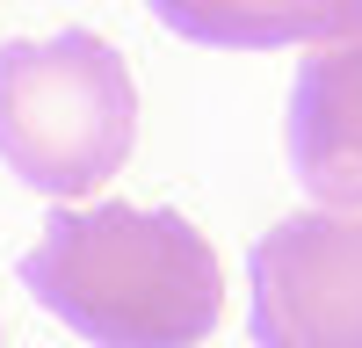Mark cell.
Wrapping results in <instances>:
<instances>
[{"label":"cell","instance_id":"6da1fadb","mask_svg":"<svg viewBox=\"0 0 362 348\" xmlns=\"http://www.w3.org/2000/svg\"><path fill=\"white\" fill-rule=\"evenodd\" d=\"M22 283L95 348H196L225 312V269L181 211L66 203L22 254Z\"/></svg>","mask_w":362,"mask_h":348},{"label":"cell","instance_id":"5b68a950","mask_svg":"<svg viewBox=\"0 0 362 348\" xmlns=\"http://www.w3.org/2000/svg\"><path fill=\"white\" fill-rule=\"evenodd\" d=\"M153 15L189 44L276 51V44H326L362 29V0H153Z\"/></svg>","mask_w":362,"mask_h":348},{"label":"cell","instance_id":"3957f363","mask_svg":"<svg viewBox=\"0 0 362 348\" xmlns=\"http://www.w3.org/2000/svg\"><path fill=\"white\" fill-rule=\"evenodd\" d=\"M261 348H362V203L297 211L254 247Z\"/></svg>","mask_w":362,"mask_h":348},{"label":"cell","instance_id":"277c9868","mask_svg":"<svg viewBox=\"0 0 362 348\" xmlns=\"http://www.w3.org/2000/svg\"><path fill=\"white\" fill-rule=\"evenodd\" d=\"M290 167L312 203H362V29L326 37L290 87Z\"/></svg>","mask_w":362,"mask_h":348},{"label":"cell","instance_id":"7a4b0ae2","mask_svg":"<svg viewBox=\"0 0 362 348\" xmlns=\"http://www.w3.org/2000/svg\"><path fill=\"white\" fill-rule=\"evenodd\" d=\"M138 145V87L87 29L0 44V160L37 196H95Z\"/></svg>","mask_w":362,"mask_h":348}]
</instances>
